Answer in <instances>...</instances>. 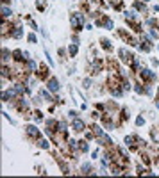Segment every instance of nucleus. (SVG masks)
<instances>
[{
    "label": "nucleus",
    "instance_id": "nucleus-19",
    "mask_svg": "<svg viewBox=\"0 0 159 178\" xmlns=\"http://www.w3.org/2000/svg\"><path fill=\"white\" fill-rule=\"evenodd\" d=\"M91 128H93V134H95L97 137H102V136H104V130H102L100 126H97V125H93Z\"/></svg>",
    "mask_w": 159,
    "mask_h": 178
},
{
    "label": "nucleus",
    "instance_id": "nucleus-15",
    "mask_svg": "<svg viewBox=\"0 0 159 178\" xmlns=\"http://www.w3.org/2000/svg\"><path fill=\"white\" fill-rule=\"evenodd\" d=\"M100 43H102V48H104L105 52H111V50H113V46H111V43H109V39H105V38H102V39H100Z\"/></svg>",
    "mask_w": 159,
    "mask_h": 178
},
{
    "label": "nucleus",
    "instance_id": "nucleus-11",
    "mask_svg": "<svg viewBox=\"0 0 159 178\" xmlns=\"http://www.w3.org/2000/svg\"><path fill=\"white\" fill-rule=\"evenodd\" d=\"M23 68H25V71H27V73H34V71H36V62L29 59V61H27V64H25Z\"/></svg>",
    "mask_w": 159,
    "mask_h": 178
},
{
    "label": "nucleus",
    "instance_id": "nucleus-13",
    "mask_svg": "<svg viewBox=\"0 0 159 178\" xmlns=\"http://www.w3.org/2000/svg\"><path fill=\"white\" fill-rule=\"evenodd\" d=\"M91 171H93V169H91V166H89L88 162H84V164L80 166V173H82V175H91Z\"/></svg>",
    "mask_w": 159,
    "mask_h": 178
},
{
    "label": "nucleus",
    "instance_id": "nucleus-12",
    "mask_svg": "<svg viewBox=\"0 0 159 178\" xmlns=\"http://www.w3.org/2000/svg\"><path fill=\"white\" fill-rule=\"evenodd\" d=\"M57 125H59V123H57L56 119H47V128H48V130L57 132Z\"/></svg>",
    "mask_w": 159,
    "mask_h": 178
},
{
    "label": "nucleus",
    "instance_id": "nucleus-3",
    "mask_svg": "<svg viewBox=\"0 0 159 178\" xmlns=\"http://www.w3.org/2000/svg\"><path fill=\"white\" fill-rule=\"evenodd\" d=\"M72 128L75 130V132H84L86 130V125H84V121L79 118H75L73 119V123H72Z\"/></svg>",
    "mask_w": 159,
    "mask_h": 178
},
{
    "label": "nucleus",
    "instance_id": "nucleus-5",
    "mask_svg": "<svg viewBox=\"0 0 159 178\" xmlns=\"http://www.w3.org/2000/svg\"><path fill=\"white\" fill-rule=\"evenodd\" d=\"M47 87H48V91L57 93V91H59V82H57V79H48V82H47Z\"/></svg>",
    "mask_w": 159,
    "mask_h": 178
},
{
    "label": "nucleus",
    "instance_id": "nucleus-2",
    "mask_svg": "<svg viewBox=\"0 0 159 178\" xmlns=\"http://www.w3.org/2000/svg\"><path fill=\"white\" fill-rule=\"evenodd\" d=\"M25 132H27V136L31 139H40L41 137L40 128H36L34 125H27V126H25Z\"/></svg>",
    "mask_w": 159,
    "mask_h": 178
},
{
    "label": "nucleus",
    "instance_id": "nucleus-36",
    "mask_svg": "<svg viewBox=\"0 0 159 178\" xmlns=\"http://www.w3.org/2000/svg\"><path fill=\"white\" fill-rule=\"evenodd\" d=\"M157 29H159V23H157Z\"/></svg>",
    "mask_w": 159,
    "mask_h": 178
},
{
    "label": "nucleus",
    "instance_id": "nucleus-24",
    "mask_svg": "<svg viewBox=\"0 0 159 178\" xmlns=\"http://www.w3.org/2000/svg\"><path fill=\"white\" fill-rule=\"evenodd\" d=\"M134 91H136V93H139V95H141V93H145V87H143V84H141V82L134 86Z\"/></svg>",
    "mask_w": 159,
    "mask_h": 178
},
{
    "label": "nucleus",
    "instance_id": "nucleus-23",
    "mask_svg": "<svg viewBox=\"0 0 159 178\" xmlns=\"http://www.w3.org/2000/svg\"><path fill=\"white\" fill-rule=\"evenodd\" d=\"M40 96H41V98H45V101H52V98H50V95H48L47 91H43V89L40 91Z\"/></svg>",
    "mask_w": 159,
    "mask_h": 178
},
{
    "label": "nucleus",
    "instance_id": "nucleus-4",
    "mask_svg": "<svg viewBox=\"0 0 159 178\" xmlns=\"http://www.w3.org/2000/svg\"><path fill=\"white\" fill-rule=\"evenodd\" d=\"M9 36H11V38H15V39H20L21 36H23V30H21L20 25H15V27H11V32H9Z\"/></svg>",
    "mask_w": 159,
    "mask_h": 178
},
{
    "label": "nucleus",
    "instance_id": "nucleus-10",
    "mask_svg": "<svg viewBox=\"0 0 159 178\" xmlns=\"http://www.w3.org/2000/svg\"><path fill=\"white\" fill-rule=\"evenodd\" d=\"M102 66H104V62H102V59H99L91 66V75H99L100 71H102Z\"/></svg>",
    "mask_w": 159,
    "mask_h": 178
},
{
    "label": "nucleus",
    "instance_id": "nucleus-14",
    "mask_svg": "<svg viewBox=\"0 0 159 178\" xmlns=\"http://www.w3.org/2000/svg\"><path fill=\"white\" fill-rule=\"evenodd\" d=\"M134 9L136 11H141V13H147V5H145V2H134Z\"/></svg>",
    "mask_w": 159,
    "mask_h": 178
},
{
    "label": "nucleus",
    "instance_id": "nucleus-30",
    "mask_svg": "<svg viewBox=\"0 0 159 178\" xmlns=\"http://www.w3.org/2000/svg\"><path fill=\"white\" fill-rule=\"evenodd\" d=\"M150 36H152V38H157V36H159V32H157V30H154V27L150 29Z\"/></svg>",
    "mask_w": 159,
    "mask_h": 178
},
{
    "label": "nucleus",
    "instance_id": "nucleus-22",
    "mask_svg": "<svg viewBox=\"0 0 159 178\" xmlns=\"http://www.w3.org/2000/svg\"><path fill=\"white\" fill-rule=\"evenodd\" d=\"M123 14H125V18H127V20H136V16H138L134 11H125Z\"/></svg>",
    "mask_w": 159,
    "mask_h": 178
},
{
    "label": "nucleus",
    "instance_id": "nucleus-20",
    "mask_svg": "<svg viewBox=\"0 0 159 178\" xmlns=\"http://www.w3.org/2000/svg\"><path fill=\"white\" fill-rule=\"evenodd\" d=\"M9 55H11V54H9V50H7V48H4V50H2V61H4V64H7Z\"/></svg>",
    "mask_w": 159,
    "mask_h": 178
},
{
    "label": "nucleus",
    "instance_id": "nucleus-31",
    "mask_svg": "<svg viewBox=\"0 0 159 178\" xmlns=\"http://www.w3.org/2000/svg\"><path fill=\"white\" fill-rule=\"evenodd\" d=\"M84 87H86V89H89V87H91V80H89V79L84 80Z\"/></svg>",
    "mask_w": 159,
    "mask_h": 178
},
{
    "label": "nucleus",
    "instance_id": "nucleus-28",
    "mask_svg": "<svg viewBox=\"0 0 159 178\" xmlns=\"http://www.w3.org/2000/svg\"><path fill=\"white\" fill-rule=\"evenodd\" d=\"M27 39L31 41V43H36V41H38V39H36V36H34V34H29V36H27Z\"/></svg>",
    "mask_w": 159,
    "mask_h": 178
},
{
    "label": "nucleus",
    "instance_id": "nucleus-6",
    "mask_svg": "<svg viewBox=\"0 0 159 178\" xmlns=\"http://www.w3.org/2000/svg\"><path fill=\"white\" fill-rule=\"evenodd\" d=\"M136 142H138V139L134 137V136H127V137H125V144H127V146H129L132 151H136V150H138Z\"/></svg>",
    "mask_w": 159,
    "mask_h": 178
},
{
    "label": "nucleus",
    "instance_id": "nucleus-21",
    "mask_svg": "<svg viewBox=\"0 0 159 178\" xmlns=\"http://www.w3.org/2000/svg\"><path fill=\"white\" fill-rule=\"evenodd\" d=\"M38 144H40L41 148H43V150H48V148H50V144H48V141H45V139H38Z\"/></svg>",
    "mask_w": 159,
    "mask_h": 178
},
{
    "label": "nucleus",
    "instance_id": "nucleus-26",
    "mask_svg": "<svg viewBox=\"0 0 159 178\" xmlns=\"http://www.w3.org/2000/svg\"><path fill=\"white\" fill-rule=\"evenodd\" d=\"M34 119H36V121H41V119H43V114H41L40 111H36V112H34Z\"/></svg>",
    "mask_w": 159,
    "mask_h": 178
},
{
    "label": "nucleus",
    "instance_id": "nucleus-34",
    "mask_svg": "<svg viewBox=\"0 0 159 178\" xmlns=\"http://www.w3.org/2000/svg\"><path fill=\"white\" fill-rule=\"evenodd\" d=\"M157 100H159V89H157Z\"/></svg>",
    "mask_w": 159,
    "mask_h": 178
},
{
    "label": "nucleus",
    "instance_id": "nucleus-18",
    "mask_svg": "<svg viewBox=\"0 0 159 178\" xmlns=\"http://www.w3.org/2000/svg\"><path fill=\"white\" fill-rule=\"evenodd\" d=\"M68 52H70V55H72V57H75V55H77V52H79V46H77V45H70V46H68Z\"/></svg>",
    "mask_w": 159,
    "mask_h": 178
},
{
    "label": "nucleus",
    "instance_id": "nucleus-16",
    "mask_svg": "<svg viewBox=\"0 0 159 178\" xmlns=\"http://www.w3.org/2000/svg\"><path fill=\"white\" fill-rule=\"evenodd\" d=\"M11 14H13V11H11L7 5H4V7H2V16H4V20H7Z\"/></svg>",
    "mask_w": 159,
    "mask_h": 178
},
{
    "label": "nucleus",
    "instance_id": "nucleus-32",
    "mask_svg": "<svg viewBox=\"0 0 159 178\" xmlns=\"http://www.w3.org/2000/svg\"><path fill=\"white\" fill-rule=\"evenodd\" d=\"M143 123H145V119L141 118V116H138V119H136V125H138V126H141Z\"/></svg>",
    "mask_w": 159,
    "mask_h": 178
},
{
    "label": "nucleus",
    "instance_id": "nucleus-9",
    "mask_svg": "<svg viewBox=\"0 0 159 178\" xmlns=\"http://www.w3.org/2000/svg\"><path fill=\"white\" fill-rule=\"evenodd\" d=\"M38 77H40V80H48V68H47L45 64H41V66H40Z\"/></svg>",
    "mask_w": 159,
    "mask_h": 178
},
{
    "label": "nucleus",
    "instance_id": "nucleus-17",
    "mask_svg": "<svg viewBox=\"0 0 159 178\" xmlns=\"http://www.w3.org/2000/svg\"><path fill=\"white\" fill-rule=\"evenodd\" d=\"M88 150H89L88 142H86V141H79V151H80V153H86Z\"/></svg>",
    "mask_w": 159,
    "mask_h": 178
},
{
    "label": "nucleus",
    "instance_id": "nucleus-27",
    "mask_svg": "<svg viewBox=\"0 0 159 178\" xmlns=\"http://www.w3.org/2000/svg\"><path fill=\"white\" fill-rule=\"evenodd\" d=\"M68 116H70V118H77V116H79V112H77V111H70V112H68Z\"/></svg>",
    "mask_w": 159,
    "mask_h": 178
},
{
    "label": "nucleus",
    "instance_id": "nucleus-25",
    "mask_svg": "<svg viewBox=\"0 0 159 178\" xmlns=\"http://www.w3.org/2000/svg\"><path fill=\"white\" fill-rule=\"evenodd\" d=\"M147 23H148L150 27H154V29L157 27V20H156V18H148V20H147Z\"/></svg>",
    "mask_w": 159,
    "mask_h": 178
},
{
    "label": "nucleus",
    "instance_id": "nucleus-1",
    "mask_svg": "<svg viewBox=\"0 0 159 178\" xmlns=\"http://www.w3.org/2000/svg\"><path fill=\"white\" fill-rule=\"evenodd\" d=\"M70 25H72L73 30H82V27H84V14L73 13L72 18H70Z\"/></svg>",
    "mask_w": 159,
    "mask_h": 178
},
{
    "label": "nucleus",
    "instance_id": "nucleus-33",
    "mask_svg": "<svg viewBox=\"0 0 159 178\" xmlns=\"http://www.w3.org/2000/svg\"><path fill=\"white\" fill-rule=\"evenodd\" d=\"M2 2H4V4H9V2H11V0H2Z\"/></svg>",
    "mask_w": 159,
    "mask_h": 178
},
{
    "label": "nucleus",
    "instance_id": "nucleus-35",
    "mask_svg": "<svg viewBox=\"0 0 159 178\" xmlns=\"http://www.w3.org/2000/svg\"><path fill=\"white\" fill-rule=\"evenodd\" d=\"M141 2H148V0H141Z\"/></svg>",
    "mask_w": 159,
    "mask_h": 178
},
{
    "label": "nucleus",
    "instance_id": "nucleus-7",
    "mask_svg": "<svg viewBox=\"0 0 159 178\" xmlns=\"http://www.w3.org/2000/svg\"><path fill=\"white\" fill-rule=\"evenodd\" d=\"M13 59L16 61V62H25V61H29L25 57V52H23V50H15V52H13Z\"/></svg>",
    "mask_w": 159,
    "mask_h": 178
},
{
    "label": "nucleus",
    "instance_id": "nucleus-8",
    "mask_svg": "<svg viewBox=\"0 0 159 178\" xmlns=\"http://www.w3.org/2000/svg\"><path fill=\"white\" fill-rule=\"evenodd\" d=\"M120 38H122V39H125L129 45H132V46H136V45H138V41L134 39V38H131V36H129L125 30H120Z\"/></svg>",
    "mask_w": 159,
    "mask_h": 178
},
{
    "label": "nucleus",
    "instance_id": "nucleus-29",
    "mask_svg": "<svg viewBox=\"0 0 159 178\" xmlns=\"http://www.w3.org/2000/svg\"><path fill=\"white\" fill-rule=\"evenodd\" d=\"M113 27H115V25H113V21H111V20H107V21H105V29H109V30H111Z\"/></svg>",
    "mask_w": 159,
    "mask_h": 178
}]
</instances>
